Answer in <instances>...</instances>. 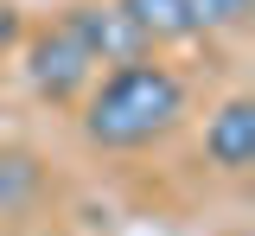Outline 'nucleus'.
Wrapping results in <instances>:
<instances>
[{
    "label": "nucleus",
    "instance_id": "nucleus-1",
    "mask_svg": "<svg viewBox=\"0 0 255 236\" xmlns=\"http://www.w3.org/2000/svg\"><path fill=\"white\" fill-rule=\"evenodd\" d=\"M185 77L159 58H134V64H115L83 102V134L90 147H109V153H128V147H153L166 140L179 121H185Z\"/></svg>",
    "mask_w": 255,
    "mask_h": 236
},
{
    "label": "nucleus",
    "instance_id": "nucleus-2",
    "mask_svg": "<svg viewBox=\"0 0 255 236\" xmlns=\"http://www.w3.org/2000/svg\"><path fill=\"white\" fill-rule=\"evenodd\" d=\"M26 83L45 102H77L96 83V58L83 51V38L58 19V26H45V32L26 38Z\"/></svg>",
    "mask_w": 255,
    "mask_h": 236
},
{
    "label": "nucleus",
    "instance_id": "nucleus-3",
    "mask_svg": "<svg viewBox=\"0 0 255 236\" xmlns=\"http://www.w3.org/2000/svg\"><path fill=\"white\" fill-rule=\"evenodd\" d=\"M134 13V26L166 45V38H198V32H230L249 19L255 0H122Z\"/></svg>",
    "mask_w": 255,
    "mask_h": 236
},
{
    "label": "nucleus",
    "instance_id": "nucleus-4",
    "mask_svg": "<svg viewBox=\"0 0 255 236\" xmlns=\"http://www.w3.org/2000/svg\"><path fill=\"white\" fill-rule=\"evenodd\" d=\"M64 26L83 38V51L102 64H134V58H153V38L134 26V13H128L122 0H83V6H70L64 13Z\"/></svg>",
    "mask_w": 255,
    "mask_h": 236
},
{
    "label": "nucleus",
    "instance_id": "nucleus-5",
    "mask_svg": "<svg viewBox=\"0 0 255 236\" xmlns=\"http://www.w3.org/2000/svg\"><path fill=\"white\" fill-rule=\"evenodd\" d=\"M204 160L217 172H249L255 166V102L249 96H230L223 109H211V121H204Z\"/></svg>",
    "mask_w": 255,
    "mask_h": 236
},
{
    "label": "nucleus",
    "instance_id": "nucleus-6",
    "mask_svg": "<svg viewBox=\"0 0 255 236\" xmlns=\"http://www.w3.org/2000/svg\"><path fill=\"white\" fill-rule=\"evenodd\" d=\"M19 38H26V26H19V6H13V0H0V58H6Z\"/></svg>",
    "mask_w": 255,
    "mask_h": 236
}]
</instances>
